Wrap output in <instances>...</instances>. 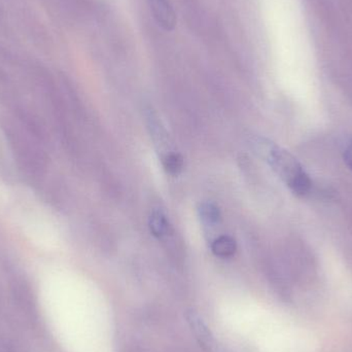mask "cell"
<instances>
[{"instance_id": "obj_1", "label": "cell", "mask_w": 352, "mask_h": 352, "mask_svg": "<svg viewBox=\"0 0 352 352\" xmlns=\"http://www.w3.org/2000/svg\"><path fill=\"white\" fill-rule=\"evenodd\" d=\"M258 146L263 150L267 162L294 194L303 197L311 190V178L293 155L274 144L263 142Z\"/></svg>"}, {"instance_id": "obj_2", "label": "cell", "mask_w": 352, "mask_h": 352, "mask_svg": "<svg viewBox=\"0 0 352 352\" xmlns=\"http://www.w3.org/2000/svg\"><path fill=\"white\" fill-rule=\"evenodd\" d=\"M186 318L190 331H192L200 346H202L204 351H212L213 346H214V339H213L208 327L205 324L203 318L199 316L198 312L195 311V310H188L186 314Z\"/></svg>"}, {"instance_id": "obj_3", "label": "cell", "mask_w": 352, "mask_h": 352, "mask_svg": "<svg viewBox=\"0 0 352 352\" xmlns=\"http://www.w3.org/2000/svg\"><path fill=\"white\" fill-rule=\"evenodd\" d=\"M148 1L159 25L166 30H173L175 26L176 16L170 2L168 0H148Z\"/></svg>"}, {"instance_id": "obj_4", "label": "cell", "mask_w": 352, "mask_h": 352, "mask_svg": "<svg viewBox=\"0 0 352 352\" xmlns=\"http://www.w3.org/2000/svg\"><path fill=\"white\" fill-rule=\"evenodd\" d=\"M236 250H237V245L235 240L230 236H221L211 244V250L219 258H230L235 254Z\"/></svg>"}, {"instance_id": "obj_5", "label": "cell", "mask_w": 352, "mask_h": 352, "mask_svg": "<svg viewBox=\"0 0 352 352\" xmlns=\"http://www.w3.org/2000/svg\"><path fill=\"white\" fill-rule=\"evenodd\" d=\"M151 233L157 238L163 237L168 231V221L161 211H154L148 219Z\"/></svg>"}, {"instance_id": "obj_6", "label": "cell", "mask_w": 352, "mask_h": 352, "mask_svg": "<svg viewBox=\"0 0 352 352\" xmlns=\"http://www.w3.org/2000/svg\"><path fill=\"white\" fill-rule=\"evenodd\" d=\"M199 214L201 219L208 225H214L221 219V211L212 203H202L199 207Z\"/></svg>"}, {"instance_id": "obj_7", "label": "cell", "mask_w": 352, "mask_h": 352, "mask_svg": "<svg viewBox=\"0 0 352 352\" xmlns=\"http://www.w3.org/2000/svg\"><path fill=\"white\" fill-rule=\"evenodd\" d=\"M163 165H164V168L166 169L167 173L176 175L184 168V159L179 154L170 153L165 157L164 160H163Z\"/></svg>"}, {"instance_id": "obj_8", "label": "cell", "mask_w": 352, "mask_h": 352, "mask_svg": "<svg viewBox=\"0 0 352 352\" xmlns=\"http://www.w3.org/2000/svg\"><path fill=\"white\" fill-rule=\"evenodd\" d=\"M343 159L352 170V138H347L342 146Z\"/></svg>"}]
</instances>
